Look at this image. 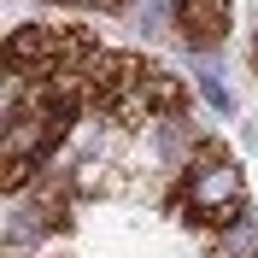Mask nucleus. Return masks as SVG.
<instances>
[{
    "mask_svg": "<svg viewBox=\"0 0 258 258\" xmlns=\"http://www.w3.org/2000/svg\"><path fill=\"white\" fill-rule=\"evenodd\" d=\"M77 112H82V82H18L12 106H6V147H0L6 194H24L47 170V159L64 147Z\"/></svg>",
    "mask_w": 258,
    "mask_h": 258,
    "instance_id": "obj_1",
    "label": "nucleus"
},
{
    "mask_svg": "<svg viewBox=\"0 0 258 258\" xmlns=\"http://www.w3.org/2000/svg\"><path fill=\"white\" fill-rule=\"evenodd\" d=\"M82 106L117 129H141V123H159V117H182L188 88H182L176 71H164L147 53H100L82 77Z\"/></svg>",
    "mask_w": 258,
    "mask_h": 258,
    "instance_id": "obj_2",
    "label": "nucleus"
},
{
    "mask_svg": "<svg viewBox=\"0 0 258 258\" xmlns=\"http://www.w3.org/2000/svg\"><path fill=\"white\" fill-rule=\"evenodd\" d=\"M170 217L194 229H235L246 217V176H241V159L229 153L223 141H200L194 159L182 164L176 188H170Z\"/></svg>",
    "mask_w": 258,
    "mask_h": 258,
    "instance_id": "obj_3",
    "label": "nucleus"
},
{
    "mask_svg": "<svg viewBox=\"0 0 258 258\" xmlns=\"http://www.w3.org/2000/svg\"><path fill=\"white\" fill-rule=\"evenodd\" d=\"M94 59H100L94 30H77V24H24L6 41L12 82H82Z\"/></svg>",
    "mask_w": 258,
    "mask_h": 258,
    "instance_id": "obj_4",
    "label": "nucleus"
},
{
    "mask_svg": "<svg viewBox=\"0 0 258 258\" xmlns=\"http://www.w3.org/2000/svg\"><path fill=\"white\" fill-rule=\"evenodd\" d=\"M170 12H176V35H182V41H188L194 53H211L229 35L235 0H170Z\"/></svg>",
    "mask_w": 258,
    "mask_h": 258,
    "instance_id": "obj_5",
    "label": "nucleus"
},
{
    "mask_svg": "<svg viewBox=\"0 0 258 258\" xmlns=\"http://www.w3.org/2000/svg\"><path fill=\"white\" fill-rule=\"evenodd\" d=\"M64 6H94V12H123L129 0H64Z\"/></svg>",
    "mask_w": 258,
    "mask_h": 258,
    "instance_id": "obj_6",
    "label": "nucleus"
},
{
    "mask_svg": "<svg viewBox=\"0 0 258 258\" xmlns=\"http://www.w3.org/2000/svg\"><path fill=\"white\" fill-rule=\"evenodd\" d=\"M252 71H258V47H252Z\"/></svg>",
    "mask_w": 258,
    "mask_h": 258,
    "instance_id": "obj_7",
    "label": "nucleus"
}]
</instances>
